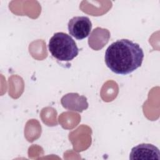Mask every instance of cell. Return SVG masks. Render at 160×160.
Segmentation results:
<instances>
[{
	"mask_svg": "<svg viewBox=\"0 0 160 160\" xmlns=\"http://www.w3.org/2000/svg\"><path fill=\"white\" fill-rule=\"evenodd\" d=\"M144 58L140 46L127 39L112 42L105 52V63L110 70L118 74H128L139 68Z\"/></svg>",
	"mask_w": 160,
	"mask_h": 160,
	"instance_id": "1",
	"label": "cell"
},
{
	"mask_svg": "<svg viewBox=\"0 0 160 160\" xmlns=\"http://www.w3.org/2000/svg\"><path fill=\"white\" fill-rule=\"evenodd\" d=\"M51 55L60 61H70L79 54V49L71 36L62 32L55 33L48 44Z\"/></svg>",
	"mask_w": 160,
	"mask_h": 160,
	"instance_id": "2",
	"label": "cell"
},
{
	"mask_svg": "<svg viewBox=\"0 0 160 160\" xmlns=\"http://www.w3.org/2000/svg\"><path fill=\"white\" fill-rule=\"evenodd\" d=\"M68 28L71 36L76 39L82 40L90 34L92 22L88 17L75 16L69 21Z\"/></svg>",
	"mask_w": 160,
	"mask_h": 160,
	"instance_id": "3",
	"label": "cell"
},
{
	"mask_svg": "<svg viewBox=\"0 0 160 160\" xmlns=\"http://www.w3.org/2000/svg\"><path fill=\"white\" fill-rule=\"evenodd\" d=\"M129 159L132 160H159L160 152L156 146L151 144L142 143L132 148Z\"/></svg>",
	"mask_w": 160,
	"mask_h": 160,
	"instance_id": "4",
	"label": "cell"
},
{
	"mask_svg": "<svg viewBox=\"0 0 160 160\" xmlns=\"http://www.w3.org/2000/svg\"><path fill=\"white\" fill-rule=\"evenodd\" d=\"M61 101L64 108L71 111L82 112L88 108L86 98L78 93H68L61 98Z\"/></svg>",
	"mask_w": 160,
	"mask_h": 160,
	"instance_id": "5",
	"label": "cell"
},
{
	"mask_svg": "<svg viewBox=\"0 0 160 160\" xmlns=\"http://www.w3.org/2000/svg\"><path fill=\"white\" fill-rule=\"evenodd\" d=\"M110 38L109 31L106 29L96 28L94 29L88 39L89 46L94 50L102 48L108 42Z\"/></svg>",
	"mask_w": 160,
	"mask_h": 160,
	"instance_id": "6",
	"label": "cell"
}]
</instances>
